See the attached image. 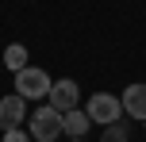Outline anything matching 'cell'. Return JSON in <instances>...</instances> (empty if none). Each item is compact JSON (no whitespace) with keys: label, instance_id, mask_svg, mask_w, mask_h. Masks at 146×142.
Instances as JSON below:
<instances>
[{"label":"cell","instance_id":"52a82bcc","mask_svg":"<svg viewBox=\"0 0 146 142\" xmlns=\"http://www.w3.org/2000/svg\"><path fill=\"white\" fill-rule=\"evenodd\" d=\"M88 127H92V119H88L85 108H73V112L62 115V135H69V138H85Z\"/></svg>","mask_w":146,"mask_h":142},{"label":"cell","instance_id":"277c9868","mask_svg":"<svg viewBox=\"0 0 146 142\" xmlns=\"http://www.w3.org/2000/svg\"><path fill=\"white\" fill-rule=\"evenodd\" d=\"M46 104H54L62 115L73 112V108H81V89H77V81H69V77L54 81V89H50V96H46Z\"/></svg>","mask_w":146,"mask_h":142},{"label":"cell","instance_id":"8fae6325","mask_svg":"<svg viewBox=\"0 0 146 142\" xmlns=\"http://www.w3.org/2000/svg\"><path fill=\"white\" fill-rule=\"evenodd\" d=\"M73 142H85V138H73Z\"/></svg>","mask_w":146,"mask_h":142},{"label":"cell","instance_id":"ba28073f","mask_svg":"<svg viewBox=\"0 0 146 142\" xmlns=\"http://www.w3.org/2000/svg\"><path fill=\"white\" fill-rule=\"evenodd\" d=\"M4 65L12 69V73H19V69L27 65V46H19V42H12V46H8V50H4Z\"/></svg>","mask_w":146,"mask_h":142},{"label":"cell","instance_id":"7a4b0ae2","mask_svg":"<svg viewBox=\"0 0 146 142\" xmlns=\"http://www.w3.org/2000/svg\"><path fill=\"white\" fill-rule=\"evenodd\" d=\"M50 89H54L50 73L38 69V65H23L19 73H15V92H19L23 100H46V96H50Z\"/></svg>","mask_w":146,"mask_h":142},{"label":"cell","instance_id":"5b68a950","mask_svg":"<svg viewBox=\"0 0 146 142\" xmlns=\"http://www.w3.org/2000/svg\"><path fill=\"white\" fill-rule=\"evenodd\" d=\"M27 123V100L19 96V92H12V96L0 100V131H15Z\"/></svg>","mask_w":146,"mask_h":142},{"label":"cell","instance_id":"6da1fadb","mask_svg":"<svg viewBox=\"0 0 146 142\" xmlns=\"http://www.w3.org/2000/svg\"><path fill=\"white\" fill-rule=\"evenodd\" d=\"M27 131H31L35 142H54V138L62 135V112H58L54 104L35 108V112L27 115Z\"/></svg>","mask_w":146,"mask_h":142},{"label":"cell","instance_id":"3957f363","mask_svg":"<svg viewBox=\"0 0 146 142\" xmlns=\"http://www.w3.org/2000/svg\"><path fill=\"white\" fill-rule=\"evenodd\" d=\"M85 112L92 123H100V127H111V123L123 119V104H119V96H111V92H92V96L85 100Z\"/></svg>","mask_w":146,"mask_h":142},{"label":"cell","instance_id":"30bf717a","mask_svg":"<svg viewBox=\"0 0 146 142\" xmlns=\"http://www.w3.org/2000/svg\"><path fill=\"white\" fill-rule=\"evenodd\" d=\"M0 142H35V138H31V131L15 127V131H4V138H0Z\"/></svg>","mask_w":146,"mask_h":142},{"label":"cell","instance_id":"8992f818","mask_svg":"<svg viewBox=\"0 0 146 142\" xmlns=\"http://www.w3.org/2000/svg\"><path fill=\"white\" fill-rule=\"evenodd\" d=\"M119 104H123V115L146 123V85H127L123 96H119Z\"/></svg>","mask_w":146,"mask_h":142},{"label":"cell","instance_id":"9c48e42d","mask_svg":"<svg viewBox=\"0 0 146 142\" xmlns=\"http://www.w3.org/2000/svg\"><path fill=\"white\" fill-rule=\"evenodd\" d=\"M100 142H127V123H111L104 127V138Z\"/></svg>","mask_w":146,"mask_h":142}]
</instances>
